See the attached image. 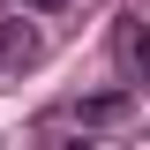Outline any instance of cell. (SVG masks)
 Here are the masks:
<instances>
[{
    "instance_id": "4",
    "label": "cell",
    "mask_w": 150,
    "mask_h": 150,
    "mask_svg": "<svg viewBox=\"0 0 150 150\" xmlns=\"http://www.w3.org/2000/svg\"><path fill=\"white\" fill-rule=\"evenodd\" d=\"M23 15H60V8H68V0H15Z\"/></svg>"
},
{
    "instance_id": "2",
    "label": "cell",
    "mask_w": 150,
    "mask_h": 150,
    "mask_svg": "<svg viewBox=\"0 0 150 150\" xmlns=\"http://www.w3.org/2000/svg\"><path fill=\"white\" fill-rule=\"evenodd\" d=\"M75 120H83V128H112V120H128V90H98V98H75Z\"/></svg>"
},
{
    "instance_id": "1",
    "label": "cell",
    "mask_w": 150,
    "mask_h": 150,
    "mask_svg": "<svg viewBox=\"0 0 150 150\" xmlns=\"http://www.w3.org/2000/svg\"><path fill=\"white\" fill-rule=\"evenodd\" d=\"M38 60H45V30H38L30 15L0 23V75H30Z\"/></svg>"
},
{
    "instance_id": "3",
    "label": "cell",
    "mask_w": 150,
    "mask_h": 150,
    "mask_svg": "<svg viewBox=\"0 0 150 150\" xmlns=\"http://www.w3.org/2000/svg\"><path fill=\"white\" fill-rule=\"evenodd\" d=\"M120 60L135 75H150V23H120Z\"/></svg>"
}]
</instances>
